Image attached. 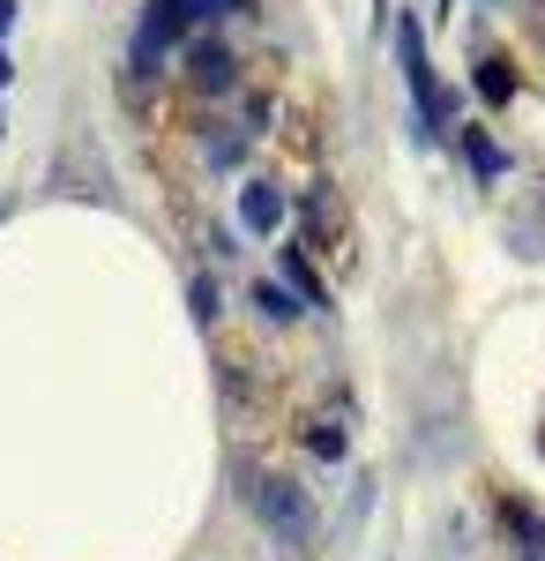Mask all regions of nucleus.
I'll return each instance as SVG.
<instances>
[{
    "instance_id": "1",
    "label": "nucleus",
    "mask_w": 545,
    "mask_h": 561,
    "mask_svg": "<svg viewBox=\"0 0 545 561\" xmlns=\"http://www.w3.org/2000/svg\"><path fill=\"white\" fill-rule=\"evenodd\" d=\"M247 510H254V524L277 539V547H292V554H306L314 547V531H322V510H314V494L299 486L292 472H247Z\"/></svg>"
},
{
    "instance_id": "2",
    "label": "nucleus",
    "mask_w": 545,
    "mask_h": 561,
    "mask_svg": "<svg viewBox=\"0 0 545 561\" xmlns=\"http://www.w3.org/2000/svg\"><path fill=\"white\" fill-rule=\"evenodd\" d=\"M187 31H195V8H187V0H150L142 23H135V45H127V76L150 83V76L165 68L172 45H187Z\"/></svg>"
},
{
    "instance_id": "3",
    "label": "nucleus",
    "mask_w": 545,
    "mask_h": 561,
    "mask_svg": "<svg viewBox=\"0 0 545 561\" xmlns=\"http://www.w3.org/2000/svg\"><path fill=\"white\" fill-rule=\"evenodd\" d=\"M299 217H306V240L299 248H322L336 270H351V210H344V195L336 187H306Z\"/></svg>"
},
{
    "instance_id": "4",
    "label": "nucleus",
    "mask_w": 545,
    "mask_h": 561,
    "mask_svg": "<svg viewBox=\"0 0 545 561\" xmlns=\"http://www.w3.org/2000/svg\"><path fill=\"white\" fill-rule=\"evenodd\" d=\"M179 60H187V90H195V98H224V90H240V53H232V45H187V53H179Z\"/></svg>"
},
{
    "instance_id": "5",
    "label": "nucleus",
    "mask_w": 545,
    "mask_h": 561,
    "mask_svg": "<svg viewBox=\"0 0 545 561\" xmlns=\"http://www.w3.org/2000/svg\"><path fill=\"white\" fill-rule=\"evenodd\" d=\"M240 217H247V232H277V225H285V195H277L269 180H247V187H240Z\"/></svg>"
},
{
    "instance_id": "6",
    "label": "nucleus",
    "mask_w": 545,
    "mask_h": 561,
    "mask_svg": "<svg viewBox=\"0 0 545 561\" xmlns=\"http://www.w3.org/2000/svg\"><path fill=\"white\" fill-rule=\"evenodd\" d=\"M285 293H292L299 307H329V285L314 277V262H306V248H285Z\"/></svg>"
},
{
    "instance_id": "7",
    "label": "nucleus",
    "mask_w": 545,
    "mask_h": 561,
    "mask_svg": "<svg viewBox=\"0 0 545 561\" xmlns=\"http://www.w3.org/2000/svg\"><path fill=\"white\" fill-rule=\"evenodd\" d=\"M463 158H471V173H478V180H501V173H508V150H501V142H494L486 128L463 135Z\"/></svg>"
},
{
    "instance_id": "8",
    "label": "nucleus",
    "mask_w": 545,
    "mask_h": 561,
    "mask_svg": "<svg viewBox=\"0 0 545 561\" xmlns=\"http://www.w3.org/2000/svg\"><path fill=\"white\" fill-rule=\"evenodd\" d=\"M299 442H306V449H314V457H322V465H344V449H351V442H344V427H336V420H306V427H299Z\"/></svg>"
},
{
    "instance_id": "9",
    "label": "nucleus",
    "mask_w": 545,
    "mask_h": 561,
    "mask_svg": "<svg viewBox=\"0 0 545 561\" xmlns=\"http://www.w3.org/2000/svg\"><path fill=\"white\" fill-rule=\"evenodd\" d=\"M478 98H486V105H508V98H515V76H508L501 53H486V60H478Z\"/></svg>"
},
{
    "instance_id": "10",
    "label": "nucleus",
    "mask_w": 545,
    "mask_h": 561,
    "mask_svg": "<svg viewBox=\"0 0 545 561\" xmlns=\"http://www.w3.org/2000/svg\"><path fill=\"white\" fill-rule=\"evenodd\" d=\"M254 307H262V314H269V322H299V314H306V307H299L292 293H285V285H269V277H262V285H254Z\"/></svg>"
},
{
    "instance_id": "11",
    "label": "nucleus",
    "mask_w": 545,
    "mask_h": 561,
    "mask_svg": "<svg viewBox=\"0 0 545 561\" xmlns=\"http://www.w3.org/2000/svg\"><path fill=\"white\" fill-rule=\"evenodd\" d=\"M195 322H202V330L217 322V285H210V277H195Z\"/></svg>"
},
{
    "instance_id": "12",
    "label": "nucleus",
    "mask_w": 545,
    "mask_h": 561,
    "mask_svg": "<svg viewBox=\"0 0 545 561\" xmlns=\"http://www.w3.org/2000/svg\"><path fill=\"white\" fill-rule=\"evenodd\" d=\"M187 8H195V23H202V15H247L254 0H187Z\"/></svg>"
},
{
    "instance_id": "13",
    "label": "nucleus",
    "mask_w": 545,
    "mask_h": 561,
    "mask_svg": "<svg viewBox=\"0 0 545 561\" xmlns=\"http://www.w3.org/2000/svg\"><path fill=\"white\" fill-rule=\"evenodd\" d=\"M8 23H15V0H0V31H8Z\"/></svg>"
},
{
    "instance_id": "14",
    "label": "nucleus",
    "mask_w": 545,
    "mask_h": 561,
    "mask_svg": "<svg viewBox=\"0 0 545 561\" xmlns=\"http://www.w3.org/2000/svg\"><path fill=\"white\" fill-rule=\"evenodd\" d=\"M8 76H15V68H8V53H0V83H8Z\"/></svg>"
},
{
    "instance_id": "15",
    "label": "nucleus",
    "mask_w": 545,
    "mask_h": 561,
    "mask_svg": "<svg viewBox=\"0 0 545 561\" xmlns=\"http://www.w3.org/2000/svg\"><path fill=\"white\" fill-rule=\"evenodd\" d=\"M531 561H545V554H531Z\"/></svg>"
}]
</instances>
